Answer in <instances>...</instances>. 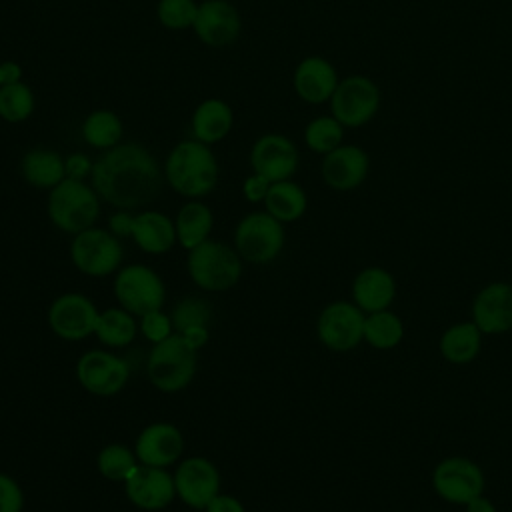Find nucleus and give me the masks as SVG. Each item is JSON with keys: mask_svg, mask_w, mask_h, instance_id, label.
<instances>
[{"mask_svg": "<svg viewBox=\"0 0 512 512\" xmlns=\"http://www.w3.org/2000/svg\"><path fill=\"white\" fill-rule=\"evenodd\" d=\"M90 182L108 204L120 210H134L160 196L164 170L146 146L120 142L94 160Z\"/></svg>", "mask_w": 512, "mask_h": 512, "instance_id": "obj_1", "label": "nucleus"}, {"mask_svg": "<svg viewBox=\"0 0 512 512\" xmlns=\"http://www.w3.org/2000/svg\"><path fill=\"white\" fill-rule=\"evenodd\" d=\"M218 172L212 148L194 138L174 144L164 162V178L186 198L208 196L218 184Z\"/></svg>", "mask_w": 512, "mask_h": 512, "instance_id": "obj_2", "label": "nucleus"}, {"mask_svg": "<svg viewBox=\"0 0 512 512\" xmlns=\"http://www.w3.org/2000/svg\"><path fill=\"white\" fill-rule=\"evenodd\" d=\"M100 196L86 180L64 178L50 190L48 218L50 222L70 234L92 228L100 214Z\"/></svg>", "mask_w": 512, "mask_h": 512, "instance_id": "obj_3", "label": "nucleus"}, {"mask_svg": "<svg viewBox=\"0 0 512 512\" xmlns=\"http://www.w3.org/2000/svg\"><path fill=\"white\" fill-rule=\"evenodd\" d=\"M196 372V348L184 334H170L148 356V378L162 392H178Z\"/></svg>", "mask_w": 512, "mask_h": 512, "instance_id": "obj_4", "label": "nucleus"}, {"mask_svg": "<svg viewBox=\"0 0 512 512\" xmlns=\"http://www.w3.org/2000/svg\"><path fill=\"white\" fill-rule=\"evenodd\" d=\"M188 272L202 290H228L242 274L240 254L224 242L204 240L188 254Z\"/></svg>", "mask_w": 512, "mask_h": 512, "instance_id": "obj_5", "label": "nucleus"}, {"mask_svg": "<svg viewBox=\"0 0 512 512\" xmlns=\"http://www.w3.org/2000/svg\"><path fill=\"white\" fill-rule=\"evenodd\" d=\"M328 104L330 114L344 128H360L376 116L380 108V88L364 74H350L340 78Z\"/></svg>", "mask_w": 512, "mask_h": 512, "instance_id": "obj_6", "label": "nucleus"}, {"mask_svg": "<svg viewBox=\"0 0 512 512\" xmlns=\"http://www.w3.org/2000/svg\"><path fill=\"white\" fill-rule=\"evenodd\" d=\"M234 246L236 252L252 264L272 262L284 246L282 222L268 212H252L238 222Z\"/></svg>", "mask_w": 512, "mask_h": 512, "instance_id": "obj_7", "label": "nucleus"}, {"mask_svg": "<svg viewBox=\"0 0 512 512\" xmlns=\"http://www.w3.org/2000/svg\"><path fill=\"white\" fill-rule=\"evenodd\" d=\"M484 472L468 456H446L432 470V490L448 504L464 506L470 498L484 492Z\"/></svg>", "mask_w": 512, "mask_h": 512, "instance_id": "obj_8", "label": "nucleus"}, {"mask_svg": "<svg viewBox=\"0 0 512 512\" xmlns=\"http://www.w3.org/2000/svg\"><path fill=\"white\" fill-rule=\"evenodd\" d=\"M364 320L366 312H362L354 302L336 300L320 312L316 332L326 348L334 352H348L364 342Z\"/></svg>", "mask_w": 512, "mask_h": 512, "instance_id": "obj_9", "label": "nucleus"}, {"mask_svg": "<svg viewBox=\"0 0 512 512\" xmlns=\"http://www.w3.org/2000/svg\"><path fill=\"white\" fill-rule=\"evenodd\" d=\"M114 294L124 310L136 316L160 310L164 304V284L156 272L134 264L118 272L114 280Z\"/></svg>", "mask_w": 512, "mask_h": 512, "instance_id": "obj_10", "label": "nucleus"}, {"mask_svg": "<svg viewBox=\"0 0 512 512\" xmlns=\"http://www.w3.org/2000/svg\"><path fill=\"white\" fill-rule=\"evenodd\" d=\"M70 256L80 272L88 276H106L120 266L122 246L112 232L92 226L74 234Z\"/></svg>", "mask_w": 512, "mask_h": 512, "instance_id": "obj_11", "label": "nucleus"}, {"mask_svg": "<svg viewBox=\"0 0 512 512\" xmlns=\"http://www.w3.org/2000/svg\"><path fill=\"white\" fill-rule=\"evenodd\" d=\"M300 154L296 144L278 132L262 134L250 148L252 172L266 178L270 184L290 180L298 170Z\"/></svg>", "mask_w": 512, "mask_h": 512, "instance_id": "obj_12", "label": "nucleus"}, {"mask_svg": "<svg viewBox=\"0 0 512 512\" xmlns=\"http://www.w3.org/2000/svg\"><path fill=\"white\" fill-rule=\"evenodd\" d=\"M192 32L210 48H226L234 44L242 32L240 12L228 0H202Z\"/></svg>", "mask_w": 512, "mask_h": 512, "instance_id": "obj_13", "label": "nucleus"}, {"mask_svg": "<svg viewBox=\"0 0 512 512\" xmlns=\"http://www.w3.org/2000/svg\"><path fill=\"white\" fill-rule=\"evenodd\" d=\"M472 322L484 336H498L512 330V284L494 280L482 286L470 306Z\"/></svg>", "mask_w": 512, "mask_h": 512, "instance_id": "obj_14", "label": "nucleus"}, {"mask_svg": "<svg viewBox=\"0 0 512 512\" xmlns=\"http://www.w3.org/2000/svg\"><path fill=\"white\" fill-rule=\"evenodd\" d=\"M80 384L96 396H112L124 388L130 370L128 364L104 350L86 352L76 366Z\"/></svg>", "mask_w": 512, "mask_h": 512, "instance_id": "obj_15", "label": "nucleus"}, {"mask_svg": "<svg viewBox=\"0 0 512 512\" xmlns=\"http://www.w3.org/2000/svg\"><path fill=\"white\" fill-rule=\"evenodd\" d=\"M370 172V156L356 144H340L332 152L324 154L320 174L326 186L338 192H350L358 188Z\"/></svg>", "mask_w": 512, "mask_h": 512, "instance_id": "obj_16", "label": "nucleus"}, {"mask_svg": "<svg viewBox=\"0 0 512 512\" xmlns=\"http://www.w3.org/2000/svg\"><path fill=\"white\" fill-rule=\"evenodd\" d=\"M96 306L82 294L58 296L48 312V322L54 334L64 340H82L96 330L98 324Z\"/></svg>", "mask_w": 512, "mask_h": 512, "instance_id": "obj_17", "label": "nucleus"}, {"mask_svg": "<svg viewBox=\"0 0 512 512\" xmlns=\"http://www.w3.org/2000/svg\"><path fill=\"white\" fill-rule=\"evenodd\" d=\"M176 494L190 508H206L218 496L220 476L216 466L200 456L186 458L174 474Z\"/></svg>", "mask_w": 512, "mask_h": 512, "instance_id": "obj_18", "label": "nucleus"}, {"mask_svg": "<svg viewBox=\"0 0 512 512\" xmlns=\"http://www.w3.org/2000/svg\"><path fill=\"white\" fill-rule=\"evenodd\" d=\"M340 76L334 64L324 56L302 58L292 74V86L296 96L306 104L330 102Z\"/></svg>", "mask_w": 512, "mask_h": 512, "instance_id": "obj_19", "label": "nucleus"}, {"mask_svg": "<svg viewBox=\"0 0 512 512\" xmlns=\"http://www.w3.org/2000/svg\"><path fill=\"white\" fill-rule=\"evenodd\" d=\"M176 494L174 478L156 466H136L126 478V496L132 504L144 510L166 508Z\"/></svg>", "mask_w": 512, "mask_h": 512, "instance_id": "obj_20", "label": "nucleus"}, {"mask_svg": "<svg viewBox=\"0 0 512 512\" xmlns=\"http://www.w3.org/2000/svg\"><path fill=\"white\" fill-rule=\"evenodd\" d=\"M184 452L180 430L166 422L146 426L136 440V458L146 466L164 468L176 462Z\"/></svg>", "mask_w": 512, "mask_h": 512, "instance_id": "obj_21", "label": "nucleus"}, {"mask_svg": "<svg viewBox=\"0 0 512 512\" xmlns=\"http://www.w3.org/2000/svg\"><path fill=\"white\" fill-rule=\"evenodd\" d=\"M396 298V280L382 266H366L352 280V302L366 314L386 310Z\"/></svg>", "mask_w": 512, "mask_h": 512, "instance_id": "obj_22", "label": "nucleus"}, {"mask_svg": "<svg viewBox=\"0 0 512 512\" xmlns=\"http://www.w3.org/2000/svg\"><path fill=\"white\" fill-rule=\"evenodd\" d=\"M234 126V110L222 98L202 100L190 116L192 138L208 146L224 140Z\"/></svg>", "mask_w": 512, "mask_h": 512, "instance_id": "obj_23", "label": "nucleus"}, {"mask_svg": "<svg viewBox=\"0 0 512 512\" xmlns=\"http://www.w3.org/2000/svg\"><path fill=\"white\" fill-rule=\"evenodd\" d=\"M130 236L148 254H164L176 242L174 222L156 210H144L132 218Z\"/></svg>", "mask_w": 512, "mask_h": 512, "instance_id": "obj_24", "label": "nucleus"}, {"mask_svg": "<svg viewBox=\"0 0 512 512\" xmlns=\"http://www.w3.org/2000/svg\"><path fill=\"white\" fill-rule=\"evenodd\" d=\"M482 336L484 334L472 320L450 324L440 334V340H438L440 356L448 364H456V366L470 364L472 360L478 358L482 350Z\"/></svg>", "mask_w": 512, "mask_h": 512, "instance_id": "obj_25", "label": "nucleus"}, {"mask_svg": "<svg viewBox=\"0 0 512 512\" xmlns=\"http://www.w3.org/2000/svg\"><path fill=\"white\" fill-rule=\"evenodd\" d=\"M20 174L30 186L52 190L66 178L64 156L50 148H30L20 158Z\"/></svg>", "mask_w": 512, "mask_h": 512, "instance_id": "obj_26", "label": "nucleus"}, {"mask_svg": "<svg viewBox=\"0 0 512 512\" xmlns=\"http://www.w3.org/2000/svg\"><path fill=\"white\" fill-rule=\"evenodd\" d=\"M264 206L268 214H272L276 220L284 224L304 216L308 208V198L304 188L294 180H280L270 184L268 194L264 198Z\"/></svg>", "mask_w": 512, "mask_h": 512, "instance_id": "obj_27", "label": "nucleus"}, {"mask_svg": "<svg viewBox=\"0 0 512 512\" xmlns=\"http://www.w3.org/2000/svg\"><path fill=\"white\" fill-rule=\"evenodd\" d=\"M212 224H214L212 210L200 200H190L180 208V212L176 216V224H174L176 240L184 248L192 250L198 244H202L204 240H208Z\"/></svg>", "mask_w": 512, "mask_h": 512, "instance_id": "obj_28", "label": "nucleus"}, {"mask_svg": "<svg viewBox=\"0 0 512 512\" xmlns=\"http://www.w3.org/2000/svg\"><path fill=\"white\" fill-rule=\"evenodd\" d=\"M80 130H82L84 142L102 152L120 144L122 136H124L122 118L114 110H108V108L92 110L84 118Z\"/></svg>", "mask_w": 512, "mask_h": 512, "instance_id": "obj_29", "label": "nucleus"}, {"mask_svg": "<svg viewBox=\"0 0 512 512\" xmlns=\"http://www.w3.org/2000/svg\"><path fill=\"white\" fill-rule=\"evenodd\" d=\"M404 340V322L390 308L370 312L364 320V342L376 350H392Z\"/></svg>", "mask_w": 512, "mask_h": 512, "instance_id": "obj_30", "label": "nucleus"}, {"mask_svg": "<svg viewBox=\"0 0 512 512\" xmlns=\"http://www.w3.org/2000/svg\"><path fill=\"white\" fill-rule=\"evenodd\" d=\"M36 96L32 88L20 80L0 86V118L8 124H20L34 114Z\"/></svg>", "mask_w": 512, "mask_h": 512, "instance_id": "obj_31", "label": "nucleus"}, {"mask_svg": "<svg viewBox=\"0 0 512 512\" xmlns=\"http://www.w3.org/2000/svg\"><path fill=\"white\" fill-rule=\"evenodd\" d=\"M94 334L98 336L100 342H104L112 348H122L134 340L136 322L128 310L110 308L98 316Z\"/></svg>", "mask_w": 512, "mask_h": 512, "instance_id": "obj_32", "label": "nucleus"}, {"mask_svg": "<svg viewBox=\"0 0 512 512\" xmlns=\"http://www.w3.org/2000/svg\"><path fill=\"white\" fill-rule=\"evenodd\" d=\"M304 144L324 156L344 144V126L332 114L316 116L304 128Z\"/></svg>", "mask_w": 512, "mask_h": 512, "instance_id": "obj_33", "label": "nucleus"}, {"mask_svg": "<svg viewBox=\"0 0 512 512\" xmlns=\"http://www.w3.org/2000/svg\"><path fill=\"white\" fill-rule=\"evenodd\" d=\"M210 304L202 298H184L180 300L172 314H170V320H172V328L178 330L180 334L188 332V330H194V328H206L208 320H210Z\"/></svg>", "mask_w": 512, "mask_h": 512, "instance_id": "obj_34", "label": "nucleus"}, {"mask_svg": "<svg viewBox=\"0 0 512 512\" xmlns=\"http://www.w3.org/2000/svg\"><path fill=\"white\" fill-rule=\"evenodd\" d=\"M136 468L134 454L122 444H110L98 454V470L108 480H124Z\"/></svg>", "mask_w": 512, "mask_h": 512, "instance_id": "obj_35", "label": "nucleus"}, {"mask_svg": "<svg viewBox=\"0 0 512 512\" xmlns=\"http://www.w3.org/2000/svg\"><path fill=\"white\" fill-rule=\"evenodd\" d=\"M198 12L196 0H158L156 16L166 30L192 28Z\"/></svg>", "mask_w": 512, "mask_h": 512, "instance_id": "obj_36", "label": "nucleus"}, {"mask_svg": "<svg viewBox=\"0 0 512 512\" xmlns=\"http://www.w3.org/2000/svg\"><path fill=\"white\" fill-rule=\"evenodd\" d=\"M140 330L142 334L150 340V342H160L164 338L170 336V330H172V320L162 314L160 310H154V312H148L142 316V322H140Z\"/></svg>", "mask_w": 512, "mask_h": 512, "instance_id": "obj_37", "label": "nucleus"}, {"mask_svg": "<svg viewBox=\"0 0 512 512\" xmlns=\"http://www.w3.org/2000/svg\"><path fill=\"white\" fill-rule=\"evenodd\" d=\"M24 494L6 474H0V512H22Z\"/></svg>", "mask_w": 512, "mask_h": 512, "instance_id": "obj_38", "label": "nucleus"}, {"mask_svg": "<svg viewBox=\"0 0 512 512\" xmlns=\"http://www.w3.org/2000/svg\"><path fill=\"white\" fill-rule=\"evenodd\" d=\"M64 166H66V178L86 180L92 174L94 162H90V158L82 152H72L64 158Z\"/></svg>", "mask_w": 512, "mask_h": 512, "instance_id": "obj_39", "label": "nucleus"}, {"mask_svg": "<svg viewBox=\"0 0 512 512\" xmlns=\"http://www.w3.org/2000/svg\"><path fill=\"white\" fill-rule=\"evenodd\" d=\"M268 188H270V182L252 172V176H248L242 184V194L250 202H264V198L268 194Z\"/></svg>", "mask_w": 512, "mask_h": 512, "instance_id": "obj_40", "label": "nucleus"}, {"mask_svg": "<svg viewBox=\"0 0 512 512\" xmlns=\"http://www.w3.org/2000/svg\"><path fill=\"white\" fill-rule=\"evenodd\" d=\"M22 76H24V70L16 60H2L0 62V86L20 82Z\"/></svg>", "mask_w": 512, "mask_h": 512, "instance_id": "obj_41", "label": "nucleus"}, {"mask_svg": "<svg viewBox=\"0 0 512 512\" xmlns=\"http://www.w3.org/2000/svg\"><path fill=\"white\" fill-rule=\"evenodd\" d=\"M206 512H244V506L232 496H216L206 506Z\"/></svg>", "mask_w": 512, "mask_h": 512, "instance_id": "obj_42", "label": "nucleus"}, {"mask_svg": "<svg viewBox=\"0 0 512 512\" xmlns=\"http://www.w3.org/2000/svg\"><path fill=\"white\" fill-rule=\"evenodd\" d=\"M132 214H128V210H122L118 214H114L110 218V230L118 236H130V228H132Z\"/></svg>", "mask_w": 512, "mask_h": 512, "instance_id": "obj_43", "label": "nucleus"}, {"mask_svg": "<svg viewBox=\"0 0 512 512\" xmlns=\"http://www.w3.org/2000/svg\"><path fill=\"white\" fill-rule=\"evenodd\" d=\"M464 512H498V510H496V504L482 492L464 504Z\"/></svg>", "mask_w": 512, "mask_h": 512, "instance_id": "obj_44", "label": "nucleus"}]
</instances>
